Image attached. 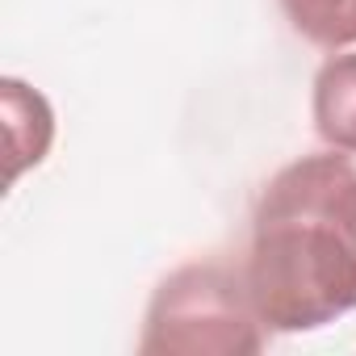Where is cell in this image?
<instances>
[{
  "label": "cell",
  "instance_id": "277c9868",
  "mask_svg": "<svg viewBox=\"0 0 356 356\" xmlns=\"http://www.w3.org/2000/svg\"><path fill=\"white\" fill-rule=\"evenodd\" d=\"M314 130L331 151L356 155V55H331L314 76Z\"/></svg>",
  "mask_w": 356,
  "mask_h": 356
},
{
  "label": "cell",
  "instance_id": "5b68a950",
  "mask_svg": "<svg viewBox=\"0 0 356 356\" xmlns=\"http://www.w3.org/2000/svg\"><path fill=\"white\" fill-rule=\"evenodd\" d=\"M289 26L314 47L339 51L356 42V0H281Z\"/></svg>",
  "mask_w": 356,
  "mask_h": 356
},
{
  "label": "cell",
  "instance_id": "7a4b0ae2",
  "mask_svg": "<svg viewBox=\"0 0 356 356\" xmlns=\"http://www.w3.org/2000/svg\"><path fill=\"white\" fill-rule=\"evenodd\" d=\"M264 318L252 306L243 268L185 264L159 281L138 352L147 356H243L264 348Z\"/></svg>",
  "mask_w": 356,
  "mask_h": 356
},
{
  "label": "cell",
  "instance_id": "6da1fadb",
  "mask_svg": "<svg viewBox=\"0 0 356 356\" xmlns=\"http://www.w3.org/2000/svg\"><path fill=\"white\" fill-rule=\"evenodd\" d=\"M243 281L268 331L298 335L356 310V163L306 155L260 193Z\"/></svg>",
  "mask_w": 356,
  "mask_h": 356
},
{
  "label": "cell",
  "instance_id": "3957f363",
  "mask_svg": "<svg viewBox=\"0 0 356 356\" xmlns=\"http://www.w3.org/2000/svg\"><path fill=\"white\" fill-rule=\"evenodd\" d=\"M0 101H5V147H9V185L26 168H38L55 143V113L38 88H30L17 76L0 80Z\"/></svg>",
  "mask_w": 356,
  "mask_h": 356
}]
</instances>
